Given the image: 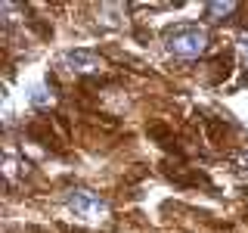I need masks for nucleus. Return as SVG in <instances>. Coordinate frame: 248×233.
Instances as JSON below:
<instances>
[{"label": "nucleus", "mask_w": 248, "mask_h": 233, "mask_svg": "<svg viewBox=\"0 0 248 233\" xmlns=\"http://www.w3.org/2000/svg\"><path fill=\"white\" fill-rule=\"evenodd\" d=\"M165 50L177 59H196L208 50V28L199 22H177L165 31Z\"/></svg>", "instance_id": "1"}, {"label": "nucleus", "mask_w": 248, "mask_h": 233, "mask_svg": "<svg viewBox=\"0 0 248 233\" xmlns=\"http://www.w3.org/2000/svg\"><path fill=\"white\" fill-rule=\"evenodd\" d=\"M65 205L72 208L75 217H81V221H87V224H99V221L108 217V202L93 190H81V186H78V190H68Z\"/></svg>", "instance_id": "2"}, {"label": "nucleus", "mask_w": 248, "mask_h": 233, "mask_svg": "<svg viewBox=\"0 0 248 233\" xmlns=\"http://www.w3.org/2000/svg\"><path fill=\"white\" fill-rule=\"evenodd\" d=\"M62 66L75 75H99L106 68V59L93 50H65L62 53Z\"/></svg>", "instance_id": "3"}, {"label": "nucleus", "mask_w": 248, "mask_h": 233, "mask_svg": "<svg viewBox=\"0 0 248 233\" xmlns=\"http://www.w3.org/2000/svg\"><path fill=\"white\" fill-rule=\"evenodd\" d=\"M232 13H236V3H232V0H214V3H205V19H211V22H223Z\"/></svg>", "instance_id": "4"}, {"label": "nucleus", "mask_w": 248, "mask_h": 233, "mask_svg": "<svg viewBox=\"0 0 248 233\" xmlns=\"http://www.w3.org/2000/svg\"><path fill=\"white\" fill-rule=\"evenodd\" d=\"M31 106H37V109H46V106H53V90L46 87V84H37V87H31Z\"/></svg>", "instance_id": "5"}, {"label": "nucleus", "mask_w": 248, "mask_h": 233, "mask_svg": "<svg viewBox=\"0 0 248 233\" xmlns=\"http://www.w3.org/2000/svg\"><path fill=\"white\" fill-rule=\"evenodd\" d=\"M236 47H239V56H242V66H245V72H248V28H245V31H239Z\"/></svg>", "instance_id": "6"}]
</instances>
